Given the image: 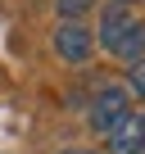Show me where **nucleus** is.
Instances as JSON below:
<instances>
[{
  "label": "nucleus",
  "mask_w": 145,
  "mask_h": 154,
  "mask_svg": "<svg viewBox=\"0 0 145 154\" xmlns=\"http://www.w3.org/2000/svg\"><path fill=\"white\" fill-rule=\"evenodd\" d=\"M100 45H104L109 54H118V59L131 63V59H140V50H145V23L131 18V9L109 5L104 18H100Z\"/></svg>",
  "instance_id": "obj_1"
},
{
  "label": "nucleus",
  "mask_w": 145,
  "mask_h": 154,
  "mask_svg": "<svg viewBox=\"0 0 145 154\" xmlns=\"http://www.w3.org/2000/svg\"><path fill=\"white\" fill-rule=\"evenodd\" d=\"M91 5H95V0H59V14H63V23H77Z\"/></svg>",
  "instance_id": "obj_5"
},
{
  "label": "nucleus",
  "mask_w": 145,
  "mask_h": 154,
  "mask_svg": "<svg viewBox=\"0 0 145 154\" xmlns=\"http://www.w3.org/2000/svg\"><path fill=\"white\" fill-rule=\"evenodd\" d=\"M131 91L145 100V59H131Z\"/></svg>",
  "instance_id": "obj_6"
},
{
  "label": "nucleus",
  "mask_w": 145,
  "mask_h": 154,
  "mask_svg": "<svg viewBox=\"0 0 145 154\" xmlns=\"http://www.w3.org/2000/svg\"><path fill=\"white\" fill-rule=\"evenodd\" d=\"M91 45H95V36H91L82 23H59V32H54V50H59V59L82 63V59L91 54Z\"/></svg>",
  "instance_id": "obj_3"
},
{
  "label": "nucleus",
  "mask_w": 145,
  "mask_h": 154,
  "mask_svg": "<svg viewBox=\"0 0 145 154\" xmlns=\"http://www.w3.org/2000/svg\"><path fill=\"white\" fill-rule=\"evenodd\" d=\"M127 113H131V100H127L122 86H100V91H95V100H91V127H95V131L109 136Z\"/></svg>",
  "instance_id": "obj_2"
},
{
  "label": "nucleus",
  "mask_w": 145,
  "mask_h": 154,
  "mask_svg": "<svg viewBox=\"0 0 145 154\" xmlns=\"http://www.w3.org/2000/svg\"><path fill=\"white\" fill-rule=\"evenodd\" d=\"M109 154H145V122H140V113H127L109 131Z\"/></svg>",
  "instance_id": "obj_4"
},
{
  "label": "nucleus",
  "mask_w": 145,
  "mask_h": 154,
  "mask_svg": "<svg viewBox=\"0 0 145 154\" xmlns=\"http://www.w3.org/2000/svg\"><path fill=\"white\" fill-rule=\"evenodd\" d=\"M113 5H122V9H127V5H131V0H113Z\"/></svg>",
  "instance_id": "obj_8"
},
{
  "label": "nucleus",
  "mask_w": 145,
  "mask_h": 154,
  "mask_svg": "<svg viewBox=\"0 0 145 154\" xmlns=\"http://www.w3.org/2000/svg\"><path fill=\"white\" fill-rule=\"evenodd\" d=\"M63 154H95V149H63Z\"/></svg>",
  "instance_id": "obj_7"
},
{
  "label": "nucleus",
  "mask_w": 145,
  "mask_h": 154,
  "mask_svg": "<svg viewBox=\"0 0 145 154\" xmlns=\"http://www.w3.org/2000/svg\"><path fill=\"white\" fill-rule=\"evenodd\" d=\"M140 122H145V118H140Z\"/></svg>",
  "instance_id": "obj_9"
}]
</instances>
